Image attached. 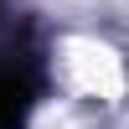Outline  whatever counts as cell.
<instances>
[{
	"mask_svg": "<svg viewBox=\"0 0 129 129\" xmlns=\"http://www.w3.org/2000/svg\"><path fill=\"white\" fill-rule=\"evenodd\" d=\"M62 72H67V88L83 93V98H114L124 88L119 57L98 41H67V57H62Z\"/></svg>",
	"mask_w": 129,
	"mask_h": 129,
	"instance_id": "cell-1",
	"label": "cell"
}]
</instances>
